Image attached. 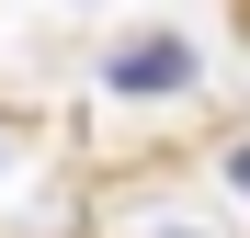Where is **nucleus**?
Wrapping results in <instances>:
<instances>
[{
  "mask_svg": "<svg viewBox=\"0 0 250 238\" xmlns=\"http://www.w3.org/2000/svg\"><path fill=\"white\" fill-rule=\"evenodd\" d=\"M0 147H12V136H0Z\"/></svg>",
  "mask_w": 250,
  "mask_h": 238,
  "instance_id": "3",
  "label": "nucleus"
},
{
  "mask_svg": "<svg viewBox=\"0 0 250 238\" xmlns=\"http://www.w3.org/2000/svg\"><path fill=\"white\" fill-rule=\"evenodd\" d=\"M103 79H114L125 102H171V91L205 79V57H193V34H125V46L103 57Z\"/></svg>",
  "mask_w": 250,
  "mask_h": 238,
  "instance_id": "1",
  "label": "nucleus"
},
{
  "mask_svg": "<svg viewBox=\"0 0 250 238\" xmlns=\"http://www.w3.org/2000/svg\"><path fill=\"white\" fill-rule=\"evenodd\" d=\"M228 182H239V193H250V147H228Z\"/></svg>",
  "mask_w": 250,
  "mask_h": 238,
  "instance_id": "2",
  "label": "nucleus"
}]
</instances>
